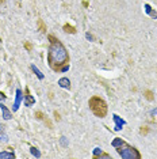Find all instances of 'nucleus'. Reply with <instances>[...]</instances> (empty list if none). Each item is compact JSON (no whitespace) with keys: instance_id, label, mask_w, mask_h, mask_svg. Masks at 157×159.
Returning <instances> with one entry per match:
<instances>
[{"instance_id":"obj_1","label":"nucleus","mask_w":157,"mask_h":159,"mask_svg":"<svg viewBox=\"0 0 157 159\" xmlns=\"http://www.w3.org/2000/svg\"><path fill=\"white\" fill-rule=\"evenodd\" d=\"M49 39H50V46H49V52H48L49 67L53 71H61V72L68 71L69 70V64H68L69 55H68V50L53 35H49Z\"/></svg>"},{"instance_id":"obj_2","label":"nucleus","mask_w":157,"mask_h":159,"mask_svg":"<svg viewBox=\"0 0 157 159\" xmlns=\"http://www.w3.org/2000/svg\"><path fill=\"white\" fill-rule=\"evenodd\" d=\"M88 105H90L91 111L96 116V117H99V118L106 117L108 107H107V103L104 102V99H102L100 97H98V95H94V97H92V98L90 99Z\"/></svg>"},{"instance_id":"obj_3","label":"nucleus","mask_w":157,"mask_h":159,"mask_svg":"<svg viewBox=\"0 0 157 159\" xmlns=\"http://www.w3.org/2000/svg\"><path fill=\"white\" fill-rule=\"evenodd\" d=\"M117 151H118V154H119L122 158H125V159H140L141 158L140 151H138L137 148H134V147L129 146V144H126V143H123L121 147H118Z\"/></svg>"},{"instance_id":"obj_4","label":"nucleus","mask_w":157,"mask_h":159,"mask_svg":"<svg viewBox=\"0 0 157 159\" xmlns=\"http://www.w3.org/2000/svg\"><path fill=\"white\" fill-rule=\"evenodd\" d=\"M22 98H23V95H22V90L18 89V90H16V97H15V103H14V107H12V110H14V111H16V110H18V107H19Z\"/></svg>"},{"instance_id":"obj_5","label":"nucleus","mask_w":157,"mask_h":159,"mask_svg":"<svg viewBox=\"0 0 157 159\" xmlns=\"http://www.w3.org/2000/svg\"><path fill=\"white\" fill-rule=\"evenodd\" d=\"M35 103V99L33 98V95H30L28 90L26 91V95H24V106H33Z\"/></svg>"},{"instance_id":"obj_6","label":"nucleus","mask_w":157,"mask_h":159,"mask_svg":"<svg viewBox=\"0 0 157 159\" xmlns=\"http://www.w3.org/2000/svg\"><path fill=\"white\" fill-rule=\"evenodd\" d=\"M114 121H115V128H114V129H115V131H121V129H122V126L125 125V121L121 120L117 114H114Z\"/></svg>"},{"instance_id":"obj_7","label":"nucleus","mask_w":157,"mask_h":159,"mask_svg":"<svg viewBox=\"0 0 157 159\" xmlns=\"http://www.w3.org/2000/svg\"><path fill=\"white\" fill-rule=\"evenodd\" d=\"M58 84H60V87H62V89H68V90L70 89V82L68 78H61L58 80Z\"/></svg>"},{"instance_id":"obj_8","label":"nucleus","mask_w":157,"mask_h":159,"mask_svg":"<svg viewBox=\"0 0 157 159\" xmlns=\"http://www.w3.org/2000/svg\"><path fill=\"white\" fill-rule=\"evenodd\" d=\"M0 107H2V111H3V117H4L6 120H11V117H12V116H11V113H10V110L7 109V107H6L3 103L0 105Z\"/></svg>"},{"instance_id":"obj_9","label":"nucleus","mask_w":157,"mask_h":159,"mask_svg":"<svg viewBox=\"0 0 157 159\" xmlns=\"http://www.w3.org/2000/svg\"><path fill=\"white\" fill-rule=\"evenodd\" d=\"M0 158L14 159V158H15V154H14V152H8V151H3V152H0Z\"/></svg>"},{"instance_id":"obj_10","label":"nucleus","mask_w":157,"mask_h":159,"mask_svg":"<svg viewBox=\"0 0 157 159\" xmlns=\"http://www.w3.org/2000/svg\"><path fill=\"white\" fill-rule=\"evenodd\" d=\"M31 70H33V72H34V74L38 76V79H41V80H42V79L45 78V76H44V74H42V72L39 71V70H38V68L35 67V66H31Z\"/></svg>"},{"instance_id":"obj_11","label":"nucleus","mask_w":157,"mask_h":159,"mask_svg":"<svg viewBox=\"0 0 157 159\" xmlns=\"http://www.w3.org/2000/svg\"><path fill=\"white\" fill-rule=\"evenodd\" d=\"M125 142H123V140L122 139H119V137H117V139H114L112 140V147H115V148H118V147H121V146H122V144H123Z\"/></svg>"},{"instance_id":"obj_12","label":"nucleus","mask_w":157,"mask_h":159,"mask_svg":"<svg viewBox=\"0 0 157 159\" xmlns=\"http://www.w3.org/2000/svg\"><path fill=\"white\" fill-rule=\"evenodd\" d=\"M64 30H65L66 33H72V34L76 33V29L72 27V26H69V25H65V26H64Z\"/></svg>"},{"instance_id":"obj_13","label":"nucleus","mask_w":157,"mask_h":159,"mask_svg":"<svg viewBox=\"0 0 157 159\" xmlns=\"http://www.w3.org/2000/svg\"><path fill=\"white\" fill-rule=\"evenodd\" d=\"M30 150H31V154H33V155H35V157H37V158H39V157H41V152H39V151H38V150H37V148H35V147H31Z\"/></svg>"},{"instance_id":"obj_14","label":"nucleus","mask_w":157,"mask_h":159,"mask_svg":"<svg viewBox=\"0 0 157 159\" xmlns=\"http://www.w3.org/2000/svg\"><path fill=\"white\" fill-rule=\"evenodd\" d=\"M145 97H146V99L152 101V99H153V93L149 91V90H146V91H145Z\"/></svg>"},{"instance_id":"obj_15","label":"nucleus","mask_w":157,"mask_h":159,"mask_svg":"<svg viewBox=\"0 0 157 159\" xmlns=\"http://www.w3.org/2000/svg\"><path fill=\"white\" fill-rule=\"evenodd\" d=\"M102 152H103V151H102V148H99V147H98V148H95V150H94V157H95V158H98V157H99V155H100Z\"/></svg>"},{"instance_id":"obj_16","label":"nucleus","mask_w":157,"mask_h":159,"mask_svg":"<svg viewBox=\"0 0 157 159\" xmlns=\"http://www.w3.org/2000/svg\"><path fill=\"white\" fill-rule=\"evenodd\" d=\"M7 140H8V139H7V136L6 135H0V142H7Z\"/></svg>"},{"instance_id":"obj_17","label":"nucleus","mask_w":157,"mask_h":159,"mask_svg":"<svg viewBox=\"0 0 157 159\" xmlns=\"http://www.w3.org/2000/svg\"><path fill=\"white\" fill-rule=\"evenodd\" d=\"M61 143H62V146H66V137H61Z\"/></svg>"},{"instance_id":"obj_18","label":"nucleus","mask_w":157,"mask_h":159,"mask_svg":"<svg viewBox=\"0 0 157 159\" xmlns=\"http://www.w3.org/2000/svg\"><path fill=\"white\" fill-rule=\"evenodd\" d=\"M6 99V95L3 93H0V101H4Z\"/></svg>"},{"instance_id":"obj_19","label":"nucleus","mask_w":157,"mask_h":159,"mask_svg":"<svg viewBox=\"0 0 157 159\" xmlns=\"http://www.w3.org/2000/svg\"><path fill=\"white\" fill-rule=\"evenodd\" d=\"M26 48H27L28 50H31V45H30V44H26Z\"/></svg>"},{"instance_id":"obj_20","label":"nucleus","mask_w":157,"mask_h":159,"mask_svg":"<svg viewBox=\"0 0 157 159\" xmlns=\"http://www.w3.org/2000/svg\"><path fill=\"white\" fill-rule=\"evenodd\" d=\"M3 128H4V126H2V125H0V131H3Z\"/></svg>"}]
</instances>
